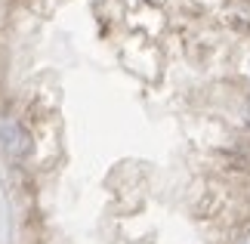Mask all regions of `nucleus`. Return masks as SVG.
<instances>
[{"label": "nucleus", "instance_id": "obj_1", "mask_svg": "<svg viewBox=\"0 0 250 244\" xmlns=\"http://www.w3.org/2000/svg\"><path fill=\"white\" fill-rule=\"evenodd\" d=\"M0 149L13 161H22L31 152V136H28V130L16 118H6V114H0Z\"/></svg>", "mask_w": 250, "mask_h": 244}, {"label": "nucleus", "instance_id": "obj_2", "mask_svg": "<svg viewBox=\"0 0 250 244\" xmlns=\"http://www.w3.org/2000/svg\"><path fill=\"white\" fill-rule=\"evenodd\" d=\"M238 244H250V229H247L244 235H241V241H238Z\"/></svg>", "mask_w": 250, "mask_h": 244}, {"label": "nucleus", "instance_id": "obj_3", "mask_svg": "<svg viewBox=\"0 0 250 244\" xmlns=\"http://www.w3.org/2000/svg\"><path fill=\"white\" fill-rule=\"evenodd\" d=\"M247 124H250V105H247Z\"/></svg>", "mask_w": 250, "mask_h": 244}]
</instances>
